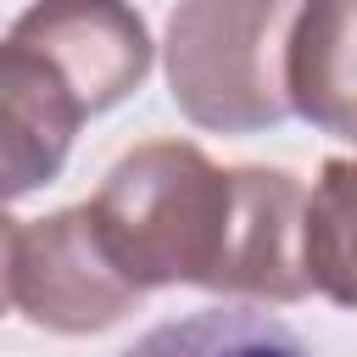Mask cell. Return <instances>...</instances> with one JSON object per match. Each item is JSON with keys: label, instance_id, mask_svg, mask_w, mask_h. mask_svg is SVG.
Instances as JSON below:
<instances>
[{"label": "cell", "instance_id": "cell-1", "mask_svg": "<svg viewBox=\"0 0 357 357\" xmlns=\"http://www.w3.org/2000/svg\"><path fill=\"white\" fill-rule=\"evenodd\" d=\"M307 184L284 167H218L195 139H139L84 201L128 284H195L234 301L290 307L301 273Z\"/></svg>", "mask_w": 357, "mask_h": 357}, {"label": "cell", "instance_id": "cell-2", "mask_svg": "<svg viewBox=\"0 0 357 357\" xmlns=\"http://www.w3.org/2000/svg\"><path fill=\"white\" fill-rule=\"evenodd\" d=\"M301 0H178L162 33L167 95L201 134H268L290 117L284 45Z\"/></svg>", "mask_w": 357, "mask_h": 357}, {"label": "cell", "instance_id": "cell-3", "mask_svg": "<svg viewBox=\"0 0 357 357\" xmlns=\"http://www.w3.org/2000/svg\"><path fill=\"white\" fill-rule=\"evenodd\" d=\"M11 307L45 335H100L145 307V290L123 279L106 257L89 206H61L17 229L11 257Z\"/></svg>", "mask_w": 357, "mask_h": 357}, {"label": "cell", "instance_id": "cell-4", "mask_svg": "<svg viewBox=\"0 0 357 357\" xmlns=\"http://www.w3.org/2000/svg\"><path fill=\"white\" fill-rule=\"evenodd\" d=\"M11 39L33 45L89 117L123 106L156 61V39L128 0H33L11 22Z\"/></svg>", "mask_w": 357, "mask_h": 357}, {"label": "cell", "instance_id": "cell-5", "mask_svg": "<svg viewBox=\"0 0 357 357\" xmlns=\"http://www.w3.org/2000/svg\"><path fill=\"white\" fill-rule=\"evenodd\" d=\"M84 106L67 78L22 39H0V206L61 178Z\"/></svg>", "mask_w": 357, "mask_h": 357}, {"label": "cell", "instance_id": "cell-6", "mask_svg": "<svg viewBox=\"0 0 357 357\" xmlns=\"http://www.w3.org/2000/svg\"><path fill=\"white\" fill-rule=\"evenodd\" d=\"M290 117L357 145V0H301L284 45Z\"/></svg>", "mask_w": 357, "mask_h": 357}, {"label": "cell", "instance_id": "cell-7", "mask_svg": "<svg viewBox=\"0 0 357 357\" xmlns=\"http://www.w3.org/2000/svg\"><path fill=\"white\" fill-rule=\"evenodd\" d=\"M301 273L307 290L357 312V151L329 156L301 201Z\"/></svg>", "mask_w": 357, "mask_h": 357}, {"label": "cell", "instance_id": "cell-8", "mask_svg": "<svg viewBox=\"0 0 357 357\" xmlns=\"http://www.w3.org/2000/svg\"><path fill=\"white\" fill-rule=\"evenodd\" d=\"M117 357H312V346L262 301H229L167 318Z\"/></svg>", "mask_w": 357, "mask_h": 357}, {"label": "cell", "instance_id": "cell-9", "mask_svg": "<svg viewBox=\"0 0 357 357\" xmlns=\"http://www.w3.org/2000/svg\"><path fill=\"white\" fill-rule=\"evenodd\" d=\"M11 257H17V223L0 206V318L11 312Z\"/></svg>", "mask_w": 357, "mask_h": 357}]
</instances>
